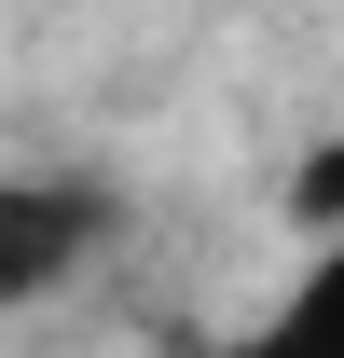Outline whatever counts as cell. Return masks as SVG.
I'll use <instances>...</instances> for the list:
<instances>
[{"label":"cell","instance_id":"6da1fadb","mask_svg":"<svg viewBox=\"0 0 344 358\" xmlns=\"http://www.w3.org/2000/svg\"><path fill=\"white\" fill-rule=\"evenodd\" d=\"M110 234H124V193H110V179H83V166H14V179H0V303L69 289Z\"/></svg>","mask_w":344,"mask_h":358},{"label":"cell","instance_id":"7a4b0ae2","mask_svg":"<svg viewBox=\"0 0 344 358\" xmlns=\"http://www.w3.org/2000/svg\"><path fill=\"white\" fill-rule=\"evenodd\" d=\"M234 358H344V221L317 234V262L275 289V317H261Z\"/></svg>","mask_w":344,"mask_h":358},{"label":"cell","instance_id":"3957f363","mask_svg":"<svg viewBox=\"0 0 344 358\" xmlns=\"http://www.w3.org/2000/svg\"><path fill=\"white\" fill-rule=\"evenodd\" d=\"M289 221H303V234H331V221H344V138H331V152H303V179H289Z\"/></svg>","mask_w":344,"mask_h":358}]
</instances>
